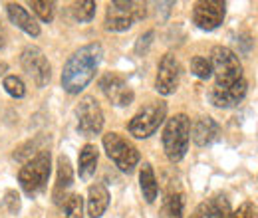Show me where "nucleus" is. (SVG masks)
I'll return each instance as SVG.
<instances>
[{"mask_svg": "<svg viewBox=\"0 0 258 218\" xmlns=\"http://www.w3.org/2000/svg\"><path fill=\"white\" fill-rule=\"evenodd\" d=\"M101 56H103L101 44L94 42L82 46L68 58L62 71V88L68 94L76 95L90 86V82L96 76L97 65L101 62Z\"/></svg>", "mask_w": 258, "mask_h": 218, "instance_id": "nucleus-1", "label": "nucleus"}, {"mask_svg": "<svg viewBox=\"0 0 258 218\" xmlns=\"http://www.w3.org/2000/svg\"><path fill=\"white\" fill-rule=\"evenodd\" d=\"M191 141V119L185 113H177L163 127L161 143L163 151L171 163H179L183 157L187 155Z\"/></svg>", "mask_w": 258, "mask_h": 218, "instance_id": "nucleus-2", "label": "nucleus"}, {"mask_svg": "<svg viewBox=\"0 0 258 218\" xmlns=\"http://www.w3.org/2000/svg\"><path fill=\"white\" fill-rule=\"evenodd\" d=\"M52 173V159H50V151L48 149H40L32 159H28L24 163V167L18 173V183L22 190L28 196H36L38 192H42L48 179Z\"/></svg>", "mask_w": 258, "mask_h": 218, "instance_id": "nucleus-3", "label": "nucleus"}, {"mask_svg": "<svg viewBox=\"0 0 258 218\" xmlns=\"http://www.w3.org/2000/svg\"><path fill=\"white\" fill-rule=\"evenodd\" d=\"M147 16V4L145 2H109L105 10V30L109 32H125L135 22L143 20Z\"/></svg>", "mask_w": 258, "mask_h": 218, "instance_id": "nucleus-4", "label": "nucleus"}, {"mask_svg": "<svg viewBox=\"0 0 258 218\" xmlns=\"http://www.w3.org/2000/svg\"><path fill=\"white\" fill-rule=\"evenodd\" d=\"M211 65H213V76L217 78L215 86H232L244 80L242 63L238 56L226 46H215L211 50Z\"/></svg>", "mask_w": 258, "mask_h": 218, "instance_id": "nucleus-5", "label": "nucleus"}, {"mask_svg": "<svg viewBox=\"0 0 258 218\" xmlns=\"http://www.w3.org/2000/svg\"><path fill=\"white\" fill-rule=\"evenodd\" d=\"M101 143H103V149H105L107 157L115 163V167L119 171L133 173V169L139 163V151L129 139H125L123 135H119L115 131H109L103 135Z\"/></svg>", "mask_w": 258, "mask_h": 218, "instance_id": "nucleus-6", "label": "nucleus"}, {"mask_svg": "<svg viewBox=\"0 0 258 218\" xmlns=\"http://www.w3.org/2000/svg\"><path fill=\"white\" fill-rule=\"evenodd\" d=\"M167 117V103L165 101H153L149 105H145L143 109H139L127 125L129 135H133L135 139H147L151 135H155V131L161 127V123Z\"/></svg>", "mask_w": 258, "mask_h": 218, "instance_id": "nucleus-7", "label": "nucleus"}, {"mask_svg": "<svg viewBox=\"0 0 258 218\" xmlns=\"http://www.w3.org/2000/svg\"><path fill=\"white\" fill-rule=\"evenodd\" d=\"M76 117H78V131L84 137H94L99 135L103 129V111L96 101V97L86 95L80 99L76 107Z\"/></svg>", "mask_w": 258, "mask_h": 218, "instance_id": "nucleus-8", "label": "nucleus"}, {"mask_svg": "<svg viewBox=\"0 0 258 218\" xmlns=\"http://www.w3.org/2000/svg\"><path fill=\"white\" fill-rule=\"evenodd\" d=\"M20 63L24 67V71L32 78V82L38 88H44L50 84L52 80V65L48 62V58L44 56V52L36 46H28L22 50L20 54Z\"/></svg>", "mask_w": 258, "mask_h": 218, "instance_id": "nucleus-9", "label": "nucleus"}, {"mask_svg": "<svg viewBox=\"0 0 258 218\" xmlns=\"http://www.w3.org/2000/svg\"><path fill=\"white\" fill-rule=\"evenodd\" d=\"M226 14V2L223 0H201L193 6V22L201 30H217Z\"/></svg>", "mask_w": 258, "mask_h": 218, "instance_id": "nucleus-10", "label": "nucleus"}, {"mask_svg": "<svg viewBox=\"0 0 258 218\" xmlns=\"http://www.w3.org/2000/svg\"><path fill=\"white\" fill-rule=\"evenodd\" d=\"M99 90L107 97V101L115 107H125L129 103H133V90L129 88V84L119 76V74H105L99 80Z\"/></svg>", "mask_w": 258, "mask_h": 218, "instance_id": "nucleus-11", "label": "nucleus"}, {"mask_svg": "<svg viewBox=\"0 0 258 218\" xmlns=\"http://www.w3.org/2000/svg\"><path fill=\"white\" fill-rule=\"evenodd\" d=\"M181 80V63L175 54H165L157 67V78H155V90L161 95H173L179 88Z\"/></svg>", "mask_w": 258, "mask_h": 218, "instance_id": "nucleus-12", "label": "nucleus"}, {"mask_svg": "<svg viewBox=\"0 0 258 218\" xmlns=\"http://www.w3.org/2000/svg\"><path fill=\"white\" fill-rule=\"evenodd\" d=\"M248 92V84L246 80H240L232 86H215L209 94V101L219 107V109H230V107H236Z\"/></svg>", "mask_w": 258, "mask_h": 218, "instance_id": "nucleus-13", "label": "nucleus"}, {"mask_svg": "<svg viewBox=\"0 0 258 218\" xmlns=\"http://www.w3.org/2000/svg\"><path fill=\"white\" fill-rule=\"evenodd\" d=\"M191 137H193V143L197 147H209L215 141H219L221 125L217 123L213 117H209V115L199 117L193 123V127H191Z\"/></svg>", "mask_w": 258, "mask_h": 218, "instance_id": "nucleus-14", "label": "nucleus"}, {"mask_svg": "<svg viewBox=\"0 0 258 218\" xmlns=\"http://www.w3.org/2000/svg\"><path fill=\"white\" fill-rule=\"evenodd\" d=\"M74 185V171H72V163L66 155L58 157V177H56V185L52 198L56 204H64L68 198V190Z\"/></svg>", "mask_w": 258, "mask_h": 218, "instance_id": "nucleus-15", "label": "nucleus"}, {"mask_svg": "<svg viewBox=\"0 0 258 218\" xmlns=\"http://www.w3.org/2000/svg\"><path fill=\"white\" fill-rule=\"evenodd\" d=\"M6 12H8V18L12 24H16L22 32H26L28 36H40V24L32 18V14L22 6V4H16V2H10L6 4Z\"/></svg>", "mask_w": 258, "mask_h": 218, "instance_id": "nucleus-16", "label": "nucleus"}, {"mask_svg": "<svg viewBox=\"0 0 258 218\" xmlns=\"http://www.w3.org/2000/svg\"><path fill=\"white\" fill-rule=\"evenodd\" d=\"M109 206V190L103 183H96L88 190V214L92 218H101Z\"/></svg>", "mask_w": 258, "mask_h": 218, "instance_id": "nucleus-17", "label": "nucleus"}, {"mask_svg": "<svg viewBox=\"0 0 258 218\" xmlns=\"http://www.w3.org/2000/svg\"><path fill=\"white\" fill-rule=\"evenodd\" d=\"M97 159H99V153H97L96 145L88 143V145L82 147L80 159H78V175H80L82 181H90L96 175Z\"/></svg>", "mask_w": 258, "mask_h": 218, "instance_id": "nucleus-18", "label": "nucleus"}, {"mask_svg": "<svg viewBox=\"0 0 258 218\" xmlns=\"http://www.w3.org/2000/svg\"><path fill=\"white\" fill-rule=\"evenodd\" d=\"M185 212V196L181 190L169 188L161 206V218H183Z\"/></svg>", "mask_w": 258, "mask_h": 218, "instance_id": "nucleus-19", "label": "nucleus"}, {"mask_svg": "<svg viewBox=\"0 0 258 218\" xmlns=\"http://www.w3.org/2000/svg\"><path fill=\"white\" fill-rule=\"evenodd\" d=\"M139 187H141V192H143V198L149 204L155 202V198L159 194V187H157V179H155L153 167L149 163H143V167L139 171Z\"/></svg>", "mask_w": 258, "mask_h": 218, "instance_id": "nucleus-20", "label": "nucleus"}, {"mask_svg": "<svg viewBox=\"0 0 258 218\" xmlns=\"http://www.w3.org/2000/svg\"><path fill=\"white\" fill-rule=\"evenodd\" d=\"M203 204H205V210H207V216L209 218H230V214H232L230 202H228L226 194H223V192L211 196Z\"/></svg>", "mask_w": 258, "mask_h": 218, "instance_id": "nucleus-21", "label": "nucleus"}, {"mask_svg": "<svg viewBox=\"0 0 258 218\" xmlns=\"http://www.w3.org/2000/svg\"><path fill=\"white\" fill-rule=\"evenodd\" d=\"M72 14L78 22H90L96 16V2L94 0H84V2H74L72 4Z\"/></svg>", "mask_w": 258, "mask_h": 218, "instance_id": "nucleus-22", "label": "nucleus"}, {"mask_svg": "<svg viewBox=\"0 0 258 218\" xmlns=\"http://www.w3.org/2000/svg\"><path fill=\"white\" fill-rule=\"evenodd\" d=\"M62 206L66 218H84V198L80 194H70Z\"/></svg>", "mask_w": 258, "mask_h": 218, "instance_id": "nucleus-23", "label": "nucleus"}, {"mask_svg": "<svg viewBox=\"0 0 258 218\" xmlns=\"http://www.w3.org/2000/svg\"><path fill=\"white\" fill-rule=\"evenodd\" d=\"M30 6H32L36 16H38L42 22H52V20H54V14H56V4H54V2H48V0H34V2H30Z\"/></svg>", "mask_w": 258, "mask_h": 218, "instance_id": "nucleus-24", "label": "nucleus"}, {"mask_svg": "<svg viewBox=\"0 0 258 218\" xmlns=\"http://www.w3.org/2000/svg\"><path fill=\"white\" fill-rule=\"evenodd\" d=\"M191 71H193V76H197L199 80H209L213 76L211 60H207L203 56H195L193 60H191Z\"/></svg>", "mask_w": 258, "mask_h": 218, "instance_id": "nucleus-25", "label": "nucleus"}, {"mask_svg": "<svg viewBox=\"0 0 258 218\" xmlns=\"http://www.w3.org/2000/svg\"><path fill=\"white\" fill-rule=\"evenodd\" d=\"M4 90L6 94H10L12 97H24L26 95V88H24V82L16 76H6L4 78Z\"/></svg>", "mask_w": 258, "mask_h": 218, "instance_id": "nucleus-26", "label": "nucleus"}, {"mask_svg": "<svg viewBox=\"0 0 258 218\" xmlns=\"http://www.w3.org/2000/svg\"><path fill=\"white\" fill-rule=\"evenodd\" d=\"M230 218H258V206L254 202L246 200V202H242V204L230 214Z\"/></svg>", "mask_w": 258, "mask_h": 218, "instance_id": "nucleus-27", "label": "nucleus"}, {"mask_svg": "<svg viewBox=\"0 0 258 218\" xmlns=\"http://www.w3.org/2000/svg\"><path fill=\"white\" fill-rule=\"evenodd\" d=\"M4 202H6V206H8V210H10L12 214H16V212L20 210V194H18L16 190H8Z\"/></svg>", "mask_w": 258, "mask_h": 218, "instance_id": "nucleus-28", "label": "nucleus"}, {"mask_svg": "<svg viewBox=\"0 0 258 218\" xmlns=\"http://www.w3.org/2000/svg\"><path fill=\"white\" fill-rule=\"evenodd\" d=\"M153 36H155V32L153 30H149V32H145L141 38H139V42H137V46H135V52L141 56V54H145L147 52V48H149V44L153 42Z\"/></svg>", "mask_w": 258, "mask_h": 218, "instance_id": "nucleus-29", "label": "nucleus"}, {"mask_svg": "<svg viewBox=\"0 0 258 218\" xmlns=\"http://www.w3.org/2000/svg\"><path fill=\"white\" fill-rule=\"evenodd\" d=\"M191 218H209L207 216V210H205V204H203V202L195 208V212L191 214Z\"/></svg>", "mask_w": 258, "mask_h": 218, "instance_id": "nucleus-30", "label": "nucleus"}, {"mask_svg": "<svg viewBox=\"0 0 258 218\" xmlns=\"http://www.w3.org/2000/svg\"><path fill=\"white\" fill-rule=\"evenodd\" d=\"M6 46V30H4V26H2V22H0V50Z\"/></svg>", "mask_w": 258, "mask_h": 218, "instance_id": "nucleus-31", "label": "nucleus"}, {"mask_svg": "<svg viewBox=\"0 0 258 218\" xmlns=\"http://www.w3.org/2000/svg\"><path fill=\"white\" fill-rule=\"evenodd\" d=\"M0 69H2V63H0Z\"/></svg>", "mask_w": 258, "mask_h": 218, "instance_id": "nucleus-32", "label": "nucleus"}]
</instances>
